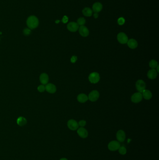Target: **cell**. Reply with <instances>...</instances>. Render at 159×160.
<instances>
[{
  "label": "cell",
  "mask_w": 159,
  "mask_h": 160,
  "mask_svg": "<svg viewBox=\"0 0 159 160\" xmlns=\"http://www.w3.org/2000/svg\"><path fill=\"white\" fill-rule=\"evenodd\" d=\"M100 97V93L97 90H93L90 92L88 95V99L92 102L97 101Z\"/></svg>",
  "instance_id": "cell-5"
},
{
  "label": "cell",
  "mask_w": 159,
  "mask_h": 160,
  "mask_svg": "<svg viewBox=\"0 0 159 160\" xmlns=\"http://www.w3.org/2000/svg\"><path fill=\"white\" fill-rule=\"evenodd\" d=\"M77 99L79 102L81 103H84L88 100V97L84 94H80L78 95Z\"/></svg>",
  "instance_id": "cell-19"
},
{
  "label": "cell",
  "mask_w": 159,
  "mask_h": 160,
  "mask_svg": "<svg viewBox=\"0 0 159 160\" xmlns=\"http://www.w3.org/2000/svg\"><path fill=\"white\" fill-rule=\"evenodd\" d=\"M78 125H80L81 127H84L85 125L86 124V121L85 120H81L79 122V123H78Z\"/></svg>",
  "instance_id": "cell-28"
},
{
  "label": "cell",
  "mask_w": 159,
  "mask_h": 160,
  "mask_svg": "<svg viewBox=\"0 0 159 160\" xmlns=\"http://www.w3.org/2000/svg\"><path fill=\"white\" fill-rule=\"evenodd\" d=\"M27 24L30 29H34L38 26L39 20L34 16H30L27 19Z\"/></svg>",
  "instance_id": "cell-1"
},
{
  "label": "cell",
  "mask_w": 159,
  "mask_h": 160,
  "mask_svg": "<svg viewBox=\"0 0 159 160\" xmlns=\"http://www.w3.org/2000/svg\"><path fill=\"white\" fill-rule=\"evenodd\" d=\"M99 17V15L97 13H95L94 14V17L95 18H98Z\"/></svg>",
  "instance_id": "cell-31"
},
{
  "label": "cell",
  "mask_w": 159,
  "mask_h": 160,
  "mask_svg": "<svg viewBox=\"0 0 159 160\" xmlns=\"http://www.w3.org/2000/svg\"><path fill=\"white\" fill-rule=\"evenodd\" d=\"M142 96L146 100H149L152 97V94L151 92L147 89H145L142 93Z\"/></svg>",
  "instance_id": "cell-17"
},
{
  "label": "cell",
  "mask_w": 159,
  "mask_h": 160,
  "mask_svg": "<svg viewBox=\"0 0 159 160\" xmlns=\"http://www.w3.org/2000/svg\"><path fill=\"white\" fill-rule=\"evenodd\" d=\"M17 123L20 126H24L27 124V120L23 117H20L17 119Z\"/></svg>",
  "instance_id": "cell-21"
},
{
  "label": "cell",
  "mask_w": 159,
  "mask_h": 160,
  "mask_svg": "<svg viewBox=\"0 0 159 160\" xmlns=\"http://www.w3.org/2000/svg\"><path fill=\"white\" fill-rule=\"evenodd\" d=\"M67 125L70 129L73 131L76 130L78 128L79 126L77 121L73 119H71L69 120L67 123Z\"/></svg>",
  "instance_id": "cell-8"
},
{
  "label": "cell",
  "mask_w": 159,
  "mask_h": 160,
  "mask_svg": "<svg viewBox=\"0 0 159 160\" xmlns=\"http://www.w3.org/2000/svg\"><path fill=\"white\" fill-rule=\"evenodd\" d=\"M77 60V57L75 56H73L71 58V62L72 63H75L76 60Z\"/></svg>",
  "instance_id": "cell-30"
},
{
  "label": "cell",
  "mask_w": 159,
  "mask_h": 160,
  "mask_svg": "<svg viewBox=\"0 0 159 160\" xmlns=\"http://www.w3.org/2000/svg\"><path fill=\"white\" fill-rule=\"evenodd\" d=\"M83 14L86 17H91L92 14V10L89 8H85L82 11Z\"/></svg>",
  "instance_id": "cell-20"
},
{
  "label": "cell",
  "mask_w": 159,
  "mask_h": 160,
  "mask_svg": "<svg viewBox=\"0 0 159 160\" xmlns=\"http://www.w3.org/2000/svg\"><path fill=\"white\" fill-rule=\"evenodd\" d=\"M89 80L92 83H98L100 80V75L97 72H92L89 75Z\"/></svg>",
  "instance_id": "cell-2"
},
{
  "label": "cell",
  "mask_w": 159,
  "mask_h": 160,
  "mask_svg": "<svg viewBox=\"0 0 159 160\" xmlns=\"http://www.w3.org/2000/svg\"><path fill=\"white\" fill-rule=\"evenodd\" d=\"M117 139L118 141L122 142L125 140L126 134L124 131L123 130L118 131L117 133Z\"/></svg>",
  "instance_id": "cell-13"
},
{
  "label": "cell",
  "mask_w": 159,
  "mask_h": 160,
  "mask_svg": "<svg viewBox=\"0 0 159 160\" xmlns=\"http://www.w3.org/2000/svg\"><path fill=\"white\" fill-rule=\"evenodd\" d=\"M103 6L100 2H95L92 6V9L95 13H98L101 11Z\"/></svg>",
  "instance_id": "cell-15"
},
{
  "label": "cell",
  "mask_w": 159,
  "mask_h": 160,
  "mask_svg": "<svg viewBox=\"0 0 159 160\" xmlns=\"http://www.w3.org/2000/svg\"><path fill=\"white\" fill-rule=\"evenodd\" d=\"M49 76L47 74L45 73H42L40 75V81L42 84L44 85L47 84L49 82Z\"/></svg>",
  "instance_id": "cell-18"
},
{
  "label": "cell",
  "mask_w": 159,
  "mask_h": 160,
  "mask_svg": "<svg viewBox=\"0 0 159 160\" xmlns=\"http://www.w3.org/2000/svg\"><path fill=\"white\" fill-rule=\"evenodd\" d=\"M125 22V20L124 18L121 17V18H119L118 19V23L119 25H122L124 24Z\"/></svg>",
  "instance_id": "cell-25"
},
{
  "label": "cell",
  "mask_w": 159,
  "mask_h": 160,
  "mask_svg": "<svg viewBox=\"0 0 159 160\" xmlns=\"http://www.w3.org/2000/svg\"><path fill=\"white\" fill-rule=\"evenodd\" d=\"M24 33L25 35L28 36L31 33V30L30 29L26 28L24 30Z\"/></svg>",
  "instance_id": "cell-27"
},
{
  "label": "cell",
  "mask_w": 159,
  "mask_h": 160,
  "mask_svg": "<svg viewBox=\"0 0 159 160\" xmlns=\"http://www.w3.org/2000/svg\"><path fill=\"white\" fill-rule=\"evenodd\" d=\"M143 96L142 93L137 92L132 95L131 97V101L134 103H139L142 100Z\"/></svg>",
  "instance_id": "cell-6"
},
{
  "label": "cell",
  "mask_w": 159,
  "mask_h": 160,
  "mask_svg": "<svg viewBox=\"0 0 159 160\" xmlns=\"http://www.w3.org/2000/svg\"><path fill=\"white\" fill-rule=\"evenodd\" d=\"M157 72L155 69H151L147 73V77L151 80H153L155 79L157 76Z\"/></svg>",
  "instance_id": "cell-14"
},
{
  "label": "cell",
  "mask_w": 159,
  "mask_h": 160,
  "mask_svg": "<svg viewBox=\"0 0 159 160\" xmlns=\"http://www.w3.org/2000/svg\"><path fill=\"white\" fill-rule=\"evenodd\" d=\"M85 19L84 18H79L77 21V24H78V25L82 26L85 24Z\"/></svg>",
  "instance_id": "cell-23"
},
{
  "label": "cell",
  "mask_w": 159,
  "mask_h": 160,
  "mask_svg": "<svg viewBox=\"0 0 159 160\" xmlns=\"http://www.w3.org/2000/svg\"><path fill=\"white\" fill-rule=\"evenodd\" d=\"M127 43L128 47L132 49H135L138 47V42L134 39H130L128 40Z\"/></svg>",
  "instance_id": "cell-16"
},
{
  "label": "cell",
  "mask_w": 159,
  "mask_h": 160,
  "mask_svg": "<svg viewBox=\"0 0 159 160\" xmlns=\"http://www.w3.org/2000/svg\"><path fill=\"white\" fill-rule=\"evenodd\" d=\"M59 22H60L59 20H57V21H56V23L58 24V23H59Z\"/></svg>",
  "instance_id": "cell-33"
},
{
  "label": "cell",
  "mask_w": 159,
  "mask_h": 160,
  "mask_svg": "<svg viewBox=\"0 0 159 160\" xmlns=\"http://www.w3.org/2000/svg\"><path fill=\"white\" fill-rule=\"evenodd\" d=\"M120 147V144L117 141H112L109 143L108 147L111 151H116Z\"/></svg>",
  "instance_id": "cell-7"
},
{
  "label": "cell",
  "mask_w": 159,
  "mask_h": 160,
  "mask_svg": "<svg viewBox=\"0 0 159 160\" xmlns=\"http://www.w3.org/2000/svg\"><path fill=\"white\" fill-rule=\"evenodd\" d=\"M119 152L120 154H125L126 153V149L124 147H120L118 148Z\"/></svg>",
  "instance_id": "cell-24"
},
{
  "label": "cell",
  "mask_w": 159,
  "mask_h": 160,
  "mask_svg": "<svg viewBox=\"0 0 159 160\" xmlns=\"http://www.w3.org/2000/svg\"><path fill=\"white\" fill-rule=\"evenodd\" d=\"M117 39L120 44H125L128 41V38L124 32H120L117 35Z\"/></svg>",
  "instance_id": "cell-4"
},
{
  "label": "cell",
  "mask_w": 159,
  "mask_h": 160,
  "mask_svg": "<svg viewBox=\"0 0 159 160\" xmlns=\"http://www.w3.org/2000/svg\"><path fill=\"white\" fill-rule=\"evenodd\" d=\"M79 28V25L77 23L71 22L67 25V29L71 32H76Z\"/></svg>",
  "instance_id": "cell-9"
},
{
  "label": "cell",
  "mask_w": 159,
  "mask_h": 160,
  "mask_svg": "<svg viewBox=\"0 0 159 160\" xmlns=\"http://www.w3.org/2000/svg\"><path fill=\"white\" fill-rule=\"evenodd\" d=\"M45 90L48 92L53 94L56 92L57 88L55 85L52 83L47 84L45 86Z\"/></svg>",
  "instance_id": "cell-11"
},
{
  "label": "cell",
  "mask_w": 159,
  "mask_h": 160,
  "mask_svg": "<svg viewBox=\"0 0 159 160\" xmlns=\"http://www.w3.org/2000/svg\"><path fill=\"white\" fill-rule=\"evenodd\" d=\"M149 65V66L152 69L156 68V67L158 65V62L155 60H154V59H152L150 61Z\"/></svg>",
  "instance_id": "cell-22"
},
{
  "label": "cell",
  "mask_w": 159,
  "mask_h": 160,
  "mask_svg": "<svg viewBox=\"0 0 159 160\" xmlns=\"http://www.w3.org/2000/svg\"><path fill=\"white\" fill-rule=\"evenodd\" d=\"M60 160H68L67 159H66V158H62V159H61Z\"/></svg>",
  "instance_id": "cell-34"
},
{
  "label": "cell",
  "mask_w": 159,
  "mask_h": 160,
  "mask_svg": "<svg viewBox=\"0 0 159 160\" xmlns=\"http://www.w3.org/2000/svg\"><path fill=\"white\" fill-rule=\"evenodd\" d=\"M156 68H157V70H156V71H157V73H159V66L158 65L156 67Z\"/></svg>",
  "instance_id": "cell-32"
},
{
  "label": "cell",
  "mask_w": 159,
  "mask_h": 160,
  "mask_svg": "<svg viewBox=\"0 0 159 160\" xmlns=\"http://www.w3.org/2000/svg\"><path fill=\"white\" fill-rule=\"evenodd\" d=\"M78 29H79V34L83 37H86L89 35V30L86 27L84 26V25L80 26V27H79Z\"/></svg>",
  "instance_id": "cell-10"
},
{
  "label": "cell",
  "mask_w": 159,
  "mask_h": 160,
  "mask_svg": "<svg viewBox=\"0 0 159 160\" xmlns=\"http://www.w3.org/2000/svg\"><path fill=\"white\" fill-rule=\"evenodd\" d=\"M77 132L79 135V136L82 138H86L88 135L87 131L83 127L79 128L77 131Z\"/></svg>",
  "instance_id": "cell-12"
},
{
  "label": "cell",
  "mask_w": 159,
  "mask_h": 160,
  "mask_svg": "<svg viewBox=\"0 0 159 160\" xmlns=\"http://www.w3.org/2000/svg\"><path fill=\"white\" fill-rule=\"evenodd\" d=\"M37 89L40 92H43L45 90V86H44L43 85H41L38 87Z\"/></svg>",
  "instance_id": "cell-26"
},
{
  "label": "cell",
  "mask_w": 159,
  "mask_h": 160,
  "mask_svg": "<svg viewBox=\"0 0 159 160\" xmlns=\"http://www.w3.org/2000/svg\"><path fill=\"white\" fill-rule=\"evenodd\" d=\"M62 21V22H63V23H64V24L67 23V22L68 21V18L67 16H65L63 17V18Z\"/></svg>",
  "instance_id": "cell-29"
},
{
  "label": "cell",
  "mask_w": 159,
  "mask_h": 160,
  "mask_svg": "<svg viewBox=\"0 0 159 160\" xmlns=\"http://www.w3.org/2000/svg\"><path fill=\"white\" fill-rule=\"evenodd\" d=\"M146 83L142 80H139L136 83V88L139 92L142 93L146 89Z\"/></svg>",
  "instance_id": "cell-3"
}]
</instances>
